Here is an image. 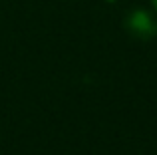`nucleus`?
I'll return each mask as SVG.
<instances>
[{"label":"nucleus","instance_id":"f257e3e1","mask_svg":"<svg viewBox=\"0 0 157 155\" xmlns=\"http://www.w3.org/2000/svg\"><path fill=\"white\" fill-rule=\"evenodd\" d=\"M125 28L129 30L131 36H135V38H139V40H147V38H151V36H155L157 22L149 12L133 10L125 18Z\"/></svg>","mask_w":157,"mask_h":155},{"label":"nucleus","instance_id":"f03ea898","mask_svg":"<svg viewBox=\"0 0 157 155\" xmlns=\"http://www.w3.org/2000/svg\"><path fill=\"white\" fill-rule=\"evenodd\" d=\"M151 2H153V6H155V10H157V0H151Z\"/></svg>","mask_w":157,"mask_h":155}]
</instances>
